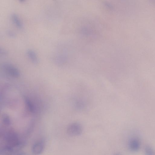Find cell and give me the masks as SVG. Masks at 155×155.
<instances>
[{
    "mask_svg": "<svg viewBox=\"0 0 155 155\" xmlns=\"http://www.w3.org/2000/svg\"><path fill=\"white\" fill-rule=\"evenodd\" d=\"M114 155H121L120 153H117L115 154Z\"/></svg>",
    "mask_w": 155,
    "mask_h": 155,
    "instance_id": "5bb4252c",
    "label": "cell"
},
{
    "mask_svg": "<svg viewBox=\"0 0 155 155\" xmlns=\"http://www.w3.org/2000/svg\"><path fill=\"white\" fill-rule=\"evenodd\" d=\"M7 34L8 37L12 38H14L16 36L15 34L11 30L7 31Z\"/></svg>",
    "mask_w": 155,
    "mask_h": 155,
    "instance_id": "8fae6325",
    "label": "cell"
},
{
    "mask_svg": "<svg viewBox=\"0 0 155 155\" xmlns=\"http://www.w3.org/2000/svg\"><path fill=\"white\" fill-rule=\"evenodd\" d=\"M13 155H29L28 154L24 152H20Z\"/></svg>",
    "mask_w": 155,
    "mask_h": 155,
    "instance_id": "4fadbf2b",
    "label": "cell"
},
{
    "mask_svg": "<svg viewBox=\"0 0 155 155\" xmlns=\"http://www.w3.org/2000/svg\"><path fill=\"white\" fill-rule=\"evenodd\" d=\"M145 151L146 155H155V153L152 148L147 145L145 147Z\"/></svg>",
    "mask_w": 155,
    "mask_h": 155,
    "instance_id": "30bf717a",
    "label": "cell"
},
{
    "mask_svg": "<svg viewBox=\"0 0 155 155\" xmlns=\"http://www.w3.org/2000/svg\"><path fill=\"white\" fill-rule=\"evenodd\" d=\"M27 56L32 62L35 65L38 64L39 59L36 53L33 50L29 49L26 52Z\"/></svg>",
    "mask_w": 155,
    "mask_h": 155,
    "instance_id": "8992f818",
    "label": "cell"
},
{
    "mask_svg": "<svg viewBox=\"0 0 155 155\" xmlns=\"http://www.w3.org/2000/svg\"><path fill=\"white\" fill-rule=\"evenodd\" d=\"M25 108L26 111L31 114H34L36 112V108L33 103L27 97L24 98Z\"/></svg>",
    "mask_w": 155,
    "mask_h": 155,
    "instance_id": "5b68a950",
    "label": "cell"
},
{
    "mask_svg": "<svg viewBox=\"0 0 155 155\" xmlns=\"http://www.w3.org/2000/svg\"><path fill=\"white\" fill-rule=\"evenodd\" d=\"M11 19L14 25L18 29H21L23 28V24L18 15L15 13L11 15Z\"/></svg>",
    "mask_w": 155,
    "mask_h": 155,
    "instance_id": "52a82bcc",
    "label": "cell"
},
{
    "mask_svg": "<svg viewBox=\"0 0 155 155\" xmlns=\"http://www.w3.org/2000/svg\"><path fill=\"white\" fill-rule=\"evenodd\" d=\"M129 147L132 151L137 152L140 148V142L139 139L136 137L132 138L130 139L129 142Z\"/></svg>",
    "mask_w": 155,
    "mask_h": 155,
    "instance_id": "277c9868",
    "label": "cell"
},
{
    "mask_svg": "<svg viewBox=\"0 0 155 155\" xmlns=\"http://www.w3.org/2000/svg\"><path fill=\"white\" fill-rule=\"evenodd\" d=\"M1 68L6 74L13 78H18L20 76V72L19 69L11 64H3L2 65Z\"/></svg>",
    "mask_w": 155,
    "mask_h": 155,
    "instance_id": "6da1fadb",
    "label": "cell"
},
{
    "mask_svg": "<svg viewBox=\"0 0 155 155\" xmlns=\"http://www.w3.org/2000/svg\"><path fill=\"white\" fill-rule=\"evenodd\" d=\"M1 55L3 56H7L8 53L7 50L3 48H1Z\"/></svg>",
    "mask_w": 155,
    "mask_h": 155,
    "instance_id": "7c38bea8",
    "label": "cell"
},
{
    "mask_svg": "<svg viewBox=\"0 0 155 155\" xmlns=\"http://www.w3.org/2000/svg\"><path fill=\"white\" fill-rule=\"evenodd\" d=\"M2 123L3 126L8 127L11 124V121L9 116L7 114H4L2 116Z\"/></svg>",
    "mask_w": 155,
    "mask_h": 155,
    "instance_id": "ba28073f",
    "label": "cell"
},
{
    "mask_svg": "<svg viewBox=\"0 0 155 155\" xmlns=\"http://www.w3.org/2000/svg\"><path fill=\"white\" fill-rule=\"evenodd\" d=\"M75 107L78 110H82L84 107L85 103L82 101L79 100H76L74 102Z\"/></svg>",
    "mask_w": 155,
    "mask_h": 155,
    "instance_id": "9c48e42d",
    "label": "cell"
},
{
    "mask_svg": "<svg viewBox=\"0 0 155 155\" xmlns=\"http://www.w3.org/2000/svg\"><path fill=\"white\" fill-rule=\"evenodd\" d=\"M45 146L44 142L39 140L33 144L31 149L33 154L34 155H40L43 152Z\"/></svg>",
    "mask_w": 155,
    "mask_h": 155,
    "instance_id": "3957f363",
    "label": "cell"
},
{
    "mask_svg": "<svg viewBox=\"0 0 155 155\" xmlns=\"http://www.w3.org/2000/svg\"><path fill=\"white\" fill-rule=\"evenodd\" d=\"M83 128L79 123L73 122L70 124L67 129V132L70 136H78L82 133Z\"/></svg>",
    "mask_w": 155,
    "mask_h": 155,
    "instance_id": "7a4b0ae2",
    "label": "cell"
}]
</instances>
